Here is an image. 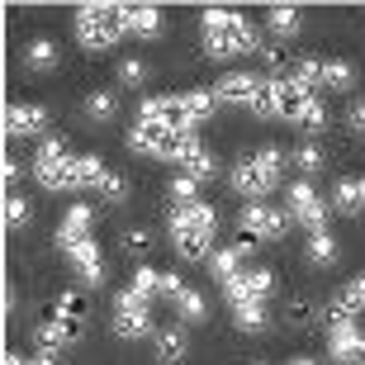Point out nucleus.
I'll return each instance as SVG.
<instances>
[{"mask_svg":"<svg viewBox=\"0 0 365 365\" xmlns=\"http://www.w3.org/2000/svg\"><path fill=\"white\" fill-rule=\"evenodd\" d=\"M91 228H95L91 204H71L67 214H62V223H57V252L67 257V266L76 271V280H81L86 289H100V280H105V257H100Z\"/></svg>","mask_w":365,"mask_h":365,"instance_id":"1","label":"nucleus"},{"mask_svg":"<svg viewBox=\"0 0 365 365\" xmlns=\"http://www.w3.org/2000/svg\"><path fill=\"white\" fill-rule=\"evenodd\" d=\"M200 34H204V53L214 62H228V57H242V53H261L266 43L257 38V29L247 24L242 14L232 10H204L200 14Z\"/></svg>","mask_w":365,"mask_h":365,"instance_id":"2","label":"nucleus"},{"mask_svg":"<svg viewBox=\"0 0 365 365\" xmlns=\"http://www.w3.org/2000/svg\"><path fill=\"white\" fill-rule=\"evenodd\" d=\"M214 228H218V214L204 200L171 209V242H176V252L185 261H209L214 257Z\"/></svg>","mask_w":365,"mask_h":365,"instance_id":"3","label":"nucleus"},{"mask_svg":"<svg viewBox=\"0 0 365 365\" xmlns=\"http://www.w3.org/2000/svg\"><path fill=\"white\" fill-rule=\"evenodd\" d=\"M284 162H289V157H284L280 148H257V152H247L242 162L232 166V190H237V195H247L252 204H261L275 185H280Z\"/></svg>","mask_w":365,"mask_h":365,"instance_id":"4","label":"nucleus"},{"mask_svg":"<svg viewBox=\"0 0 365 365\" xmlns=\"http://www.w3.org/2000/svg\"><path fill=\"white\" fill-rule=\"evenodd\" d=\"M271 81H275V119L299 123L304 133H318V128L327 123V109H323V100H318L313 91L284 81V76H271Z\"/></svg>","mask_w":365,"mask_h":365,"instance_id":"5","label":"nucleus"},{"mask_svg":"<svg viewBox=\"0 0 365 365\" xmlns=\"http://www.w3.org/2000/svg\"><path fill=\"white\" fill-rule=\"evenodd\" d=\"M34 180H38L48 195H67L76 190V157L62 138H43L38 157H34Z\"/></svg>","mask_w":365,"mask_h":365,"instance_id":"6","label":"nucleus"},{"mask_svg":"<svg viewBox=\"0 0 365 365\" xmlns=\"http://www.w3.org/2000/svg\"><path fill=\"white\" fill-rule=\"evenodd\" d=\"M123 38V5H81L76 10V43L91 53H105Z\"/></svg>","mask_w":365,"mask_h":365,"instance_id":"7","label":"nucleus"},{"mask_svg":"<svg viewBox=\"0 0 365 365\" xmlns=\"http://www.w3.org/2000/svg\"><path fill=\"white\" fill-rule=\"evenodd\" d=\"M327 351L337 365H365V332L356 327V318L327 309Z\"/></svg>","mask_w":365,"mask_h":365,"instance_id":"8","label":"nucleus"},{"mask_svg":"<svg viewBox=\"0 0 365 365\" xmlns=\"http://www.w3.org/2000/svg\"><path fill=\"white\" fill-rule=\"evenodd\" d=\"M152 299L133 294V289H123L119 299H114V332H119L123 341H138V337H148L152 332V309H148Z\"/></svg>","mask_w":365,"mask_h":365,"instance_id":"9","label":"nucleus"},{"mask_svg":"<svg viewBox=\"0 0 365 365\" xmlns=\"http://www.w3.org/2000/svg\"><path fill=\"white\" fill-rule=\"evenodd\" d=\"M138 119L166 123L171 133H195V119H190L185 95H148V100L138 105Z\"/></svg>","mask_w":365,"mask_h":365,"instance_id":"10","label":"nucleus"},{"mask_svg":"<svg viewBox=\"0 0 365 365\" xmlns=\"http://www.w3.org/2000/svg\"><path fill=\"white\" fill-rule=\"evenodd\" d=\"M327 209H332V204H327L309 180H294V185H289V218L304 223L309 232H327Z\"/></svg>","mask_w":365,"mask_h":365,"instance_id":"11","label":"nucleus"},{"mask_svg":"<svg viewBox=\"0 0 365 365\" xmlns=\"http://www.w3.org/2000/svg\"><path fill=\"white\" fill-rule=\"evenodd\" d=\"M289 228V214H280L275 204H247L242 214H237V232L242 237H280V232Z\"/></svg>","mask_w":365,"mask_h":365,"instance_id":"12","label":"nucleus"},{"mask_svg":"<svg viewBox=\"0 0 365 365\" xmlns=\"http://www.w3.org/2000/svg\"><path fill=\"white\" fill-rule=\"evenodd\" d=\"M223 294H228L232 309H237V304H266V299L275 294V275L271 271H242V275H232V280L223 284Z\"/></svg>","mask_w":365,"mask_h":365,"instance_id":"13","label":"nucleus"},{"mask_svg":"<svg viewBox=\"0 0 365 365\" xmlns=\"http://www.w3.org/2000/svg\"><path fill=\"white\" fill-rule=\"evenodd\" d=\"M48 323L62 332V341H67V346H76V341L86 337V299L81 294H62L53 304V313H48Z\"/></svg>","mask_w":365,"mask_h":365,"instance_id":"14","label":"nucleus"},{"mask_svg":"<svg viewBox=\"0 0 365 365\" xmlns=\"http://www.w3.org/2000/svg\"><path fill=\"white\" fill-rule=\"evenodd\" d=\"M261 81H266V76H252V71H228V76H218L214 95H218V105H242V109H252V105H257Z\"/></svg>","mask_w":365,"mask_h":365,"instance_id":"15","label":"nucleus"},{"mask_svg":"<svg viewBox=\"0 0 365 365\" xmlns=\"http://www.w3.org/2000/svg\"><path fill=\"white\" fill-rule=\"evenodd\" d=\"M166 29V14L157 5H123V34L133 38H157Z\"/></svg>","mask_w":365,"mask_h":365,"instance_id":"16","label":"nucleus"},{"mask_svg":"<svg viewBox=\"0 0 365 365\" xmlns=\"http://www.w3.org/2000/svg\"><path fill=\"white\" fill-rule=\"evenodd\" d=\"M38 128H48V109L43 105H10L5 109V133L10 138H34Z\"/></svg>","mask_w":365,"mask_h":365,"instance_id":"17","label":"nucleus"},{"mask_svg":"<svg viewBox=\"0 0 365 365\" xmlns=\"http://www.w3.org/2000/svg\"><path fill=\"white\" fill-rule=\"evenodd\" d=\"M185 356H190L185 327H162V332H157V361L162 365H180Z\"/></svg>","mask_w":365,"mask_h":365,"instance_id":"18","label":"nucleus"},{"mask_svg":"<svg viewBox=\"0 0 365 365\" xmlns=\"http://www.w3.org/2000/svg\"><path fill=\"white\" fill-rule=\"evenodd\" d=\"M266 29H271V38H294L299 29H304V14L294 10V5H275V10H266Z\"/></svg>","mask_w":365,"mask_h":365,"instance_id":"19","label":"nucleus"},{"mask_svg":"<svg viewBox=\"0 0 365 365\" xmlns=\"http://www.w3.org/2000/svg\"><path fill=\"white\" fill-rule=\"evenodd\" d=\"M86 119L91 123H114L119 119V95L114 91H91L86 95Z\"/></svg>","mask_w":365,"mask_h":365,"instance_id":"20","label":"nucleus"},{"mask_svg":"<svg viewBox=\"0 0 365 365\" xmlns=\"http://www.w3.org/2000/svg\"><path fill=\"white\" fill-rule=\"evenodd\" d=\"M24 62H29L34 71H53L57 62H62V48H57L53 38H34V43L24 48Z\"/></svg>","mask_w":365,"mask_h":365,"instance_id":"21","label":"nucleus"},{"mask_svg":"<svg viewBox=\"0 0 365 365\" xmlns=\"http://www.w3.org/2000/svg\"><path fill=\"white\" fill-rule=\"evenodd\" d=\"M176 313H180V323H204V318H209V299L185 284V289L176 294Z\"/></svg>","mask_w":365,"mask_h":365,"instance_id":"22","label":"nucleus"},{"mask_svg":"<svg viewBox=\"0 0 365 365\" xmlns=\"http://www.w3.org/2000/svg\"><path fill=\"white\" fill-rule=\"evenodd\" d=\"M242 252H237V247H228V252H214V257H209V271H214V280L218 284H228L232 275H242Z\"/></svg>","mask_w":365,"mask_h":365,"instance_id":"23","label":"nucleus"},{"mask_svg":"<svg viewBox=\"0 0 365 365\" xmlns=\"http://www.w3.org/2000/svg\"><path fill=\"white\" fill-rule=\"evenodd\" d=\"M337 237L332 232H309V261L313 266H337Z\"/></svg>","mask_w":365,"mask_h":365,"instance_id":"24","label":"nucleus"},{"mask_svg":"<svg viewBox=\"0 0 365 365\" xmlns=\"http://www.w3.org/2000/svg\"><path fill=\"white\" fill-rule=\"evenodd\" d=\"M214 171H218V166H214V157H209V148H195L185 162H180V176H190L195 185H204V180L214 176Z\"/></svg>","mask_w":365,"mask_h":365,"instance_id":"25","label":"nucleus"},{"mask_svg":"<svg viewBox=\"0 0 365 365\" xmlns=\"http://www.w3.org/2000/svg\"><path fill=\"white\" fill-rule=\"evenodd\" d=\"M332 309L346 313V318H356V313H365V275H356L346 289H341L337 299H332Z\"/></svg>","mask_w":365,"mask_h":365,"instance_id":"26","label":"nucleus"},{"mask_svg":"<svg viewBox=\"0 0 365 365\" xmlns=\"http://www.w3.org/2000/svg\"><path fill=\"white\" fill-rule=\"evenodd\" d=\"M34 346H38V361H57L67 341H62V332H57L53 323H38L34 327Z\"/></svg>","mask_w":365,"mask_h":365,"instance_id":"27","label":"nucleus"},{"mask_svg":"<svg viewBox=\"0 0 365 365\" xmlns=\"http://www.w3.org/2000/svg\"><path fill=\"white\" fill-rule=\"evenodd\" d=\"M332 209H341V214H361L365 209L361 180H337V190H332Z\"/></svg>","mask_w":365,"mask_h":365,"instance_id":"28","label":"nucleus"},{"mask_svg":"<svg viewBox=\"0 0 365 365\" xmlns=\"http://www.w3.org/2000/svg\"><path fill=\"white\" fill-rule=\"evenodd\" d=\"M318 86H327V91H351L356 86V67L351 62H323V81Z\"/></svg>","mask_w":365,"mask_h":365,"instance_id":"29","label":"nucleus"},{"mask_svg":"<svg viewBox=\"0 0 365 365\" xmlns=\"http://www.w3.org/2000/svg\"><path fill=\"white\" fill-rule=\"evenodd\" d=\"M232 323H237V332H261L266 327V304H237Z\"/></svg>","mask_w":365,"mask_h":365,"instance_id":"30","label":"nucleus"},{"mask_svg":"<svg viewBox=\"0 0 365 365\" xmlns=\"http://www.w3.org/2000/svg\"><path fill=\"white\" fill-rule=\"evenodd\" d=\"M105 171H109V166L100 162V157H76V190H95Z\"/></svg>","mask_w":365,"mask_h":365,"instance_id":"31","label":"nucleus"},{"mask_svg":"<svg viewBox=\"0 0 365 365\" xmlns=\"http://www.w3.org/2000/svg\"><path fill=\"white\" fill-rule=\"evenodd\" d=\"M289 166H294V171H304V176H318V171H323V152L313 148V143H304V148L289 152Z\"/></svg>","mask_w":365,"mask_h":365,"instance_id":"32","label":"nucleus"},{"mask_svg":"<svg viewBox=\"0 0 365 365\" xmlns=\"http://www.w3.org/2000/svg\"><path fill=\"white\" fill-rule=\"evenodd\" d=\"M128 289H133V294H143V299L162 294V271H152V266H138L133 280H128Z\"/></svg>","mask_w":365,"mask_h":365,"instance_id":"33","label":"nucleus"},{"mask_svg":"<svg viewBox=\"0 0 365 365\" xmlns=\"http://www.w3.org/2000/svg\"><path fill=\"white\" fill-rule=\"evenodd\" d=\"M166 200L176 204V209H180V204H195V200H200V185H195L190 176H171V180H166Z\"/></svg>","mask_w":365,"mask_h":365,"instance_id":"34","label":"nucleus"},{"mask_svg":"<svg viewBox=\"0 0 365 365\" xmlns=\"http://www.w3.org/2000/svg\"><path fill=\"white\" fill-rule=\"evenodd\" d=\"M185 105H190V119L200 123V119H209L218 109V95L214 91H185Z\"/></svg>","mask_w":365,"mask_h":365,"instance_id":"35","label":"nucleus"},{"mask_svg":"<svg viewBox=\"0 0 365 365\" xmlns=\"http://www.w3.org/2000/svg\"><path fill=\"white\" fill-rule=\"evenodd\" d=\"M29 214H34V209H29V200L10 190V195H5V223H10V228H24Z\"/></svg>","mask_w":365,"mask_h":365,"instance_id":"36","label":"nucleus"},{"mask_svg":"<svg viewBox=\"0 0 365 365\" xmlns=\"http://www.w3.org/2000/svg\"><path fill=\"white\" fill-rule=\"evenodd\" d=\"M95 195H100V200H123V195H128V180L114 176V171H105L100 185H95Z\"/></svg>","mask_w":365,"mask_h":365,"instance_id":"37","label":"nucleus"},{"mask_svg":"<svg viewBox=\"0 0 365 365\" xmlns=\"http://www.w3.org/2000/svg\"><path fill=\"white\" fill-rule=\"evenodd\" d=\"M289 323H294V327L318 323V304H313V299H294V304H289Z\"/></svg>","mask_w":365,"mask_h":365,"instance_id":"38","label":"nucleus"},{"mask_svg":"<svg viewBox=\"0 0 365 365\" xmlns=\"http://www.w3.org/2000/svg\"><path fill=\"white\" fill-rule=\"evenodd\" d=\"M152 71H148V62H138V57H128V62H119V81L123 86H143Z\"/></svg>","mask_w":365,"mask_h":365,"instance_id":"39","label":"nucleus"},{"mask_svg":"<svg viewBox=\"0 0 365 365\" xmlns=\"http://www.w3.org/2000/svg\"><path fill=\"white\" fill-rule=\"evenodd\" d=\"M148 247H152L148 228H128V232H123V252H148Z\"/></svg>","mask_w":365,"mask_h":365,"instance_id":"40","label":"nucleus"},{"mask_svg":"<svg viewBox=\"0 0 365 365\" xmlns=\"http://www.w3.org/2000/svg\"><path fill=\"white\" fill-rule=\"evenodd\" d=\"M346 123H351V133L365 138V100H351V105H346Z\"/></svg>","mask_w":365,"mask_h":365,"instance_id":"41","label":"nucleus"},{"mask_svg":"<svg viewBox=\"0 0 365 365\" xmlns=\"http://www.w3.org/2000/svg\"><path fill=\"white\" fill-rule=\"evenodd\" d=\"M5 365H53V361H38V356L29 361V356H14V351H10V356H5Z\"/></svg>","mask_w":365,"mask_h":365,"instance_id":"42","label":"nucleus"},{"mask_svg":"<svg viewBox=\"0 0 365 365\" xmlns=\"http://www.w3.org/2000/svg\"><path fill=\"white\" fill-rule=\"evenodd\" d=\"M19 176H24V166H19V162H14V157H10V162H5V180H10V185H14V180H19Z\"/></svg>","mask_w":365,"mask_h":365,"instance_id":"43","label":"nucleus"},{"mask_svg":"<svg viewBox=\"0 0 365 365\" xmlns=\"http://www.w3.org/2000/svg\"><path fill=\"white\" fill-rule=\"evenodd\" d=\"M289 365H318V361H313V356H294V361H289Z\"/></svg>","mask_w":365,"mask_h":365,"instance_id":"44","label":"nucleus"},{"mask_svg":"<svg viewBox=\"0 0 365 365\" xmlns=\"http://www.w3.org/2000/svg\"><path fill=\"white\" fill-rule=\"evenodd\" d=\"M361 200H365V176H361Z\"/></svg>","mask_w":365,"mask_h":365,"instance_id":"45","label":"nucleus"},{"mask_svg":"<svg viewBox=\"0 0 365 365\" xmlns=\"http://www.w3.org/2000/svg\"><path fill=\"white\" fill-rule=\"evenodd\" d=\"M252 365H266V361H252Z\"/></svg>","mask_w":365,"mask_h":365,"instance_id":"46","label":"nucleus"}]
</instances>
